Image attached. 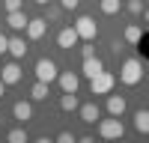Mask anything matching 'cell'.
<instances>
[{
    "label": "cell",
    "mask_w": 149,
    "mask_h": 143,
    "mask_svg": "<svg viewBox=\"0 0 149 143\" xmlns=\"http://www.w3.org/2000/svg\"><path fill=\"white\" fill-rule=\"evenodd\" d=\"M119 81L125 83V87H137L143 81V63L140 60H125L122 69H119Z\"/></svg>",
    "instance_id": "cell-1"
},
{
    "label": "cell",
    "mask_w": 149,
    "mask_h": 143,
    "mask_svg": "<svg viewBox=\"0 0 149 143\" xmlns=\"http://www.w3.org/2000/svg\"><path fill=\"white\" fill-rule=\"evenodd\" d=\"M98 134L104 140H119L125 134V125H122L119 116H110V119H98Z\"/></svg>",
    "instance_id": "cell-2"
},
{
    "label": "cell",
    "mask_w": 149,
    "mask_h": 143,
    "mask_svg": "<svg viewBox=\"0 0 149 143\" xmlns=\"http://www.w3.org/2000/svg\"><path fill=\"white\" fill-rule=\"evenodd\" d=\"M113 83H116V78L102 69L95 78H90V90H93V95H107L110 90H113Z\"/></svg>",
    "instance_id": "cell-3"
},
{
    "label": "cell",
    "mask_w": 149,
    "mask_h": 143,
    "mask_svg": "<svg viewBox=\"0 0 149 143\" xmlns=\"http://www.w3.org/2000/svg\"><path fill=\"white\" fill-rule=\"evenodd\" d=\"M57 63L54 60H48V57H42L39 63H36V81H42V83H51V81H57Z\"/></svg>",
    "instance_id": "cell-4"
},
{
    "label": "cell",
    "mask_w": 149,
    "mask_h": 143,
    "mask_svg": "<svg viewBox=\"0 0 149 143\" xmlns=\"http://www.w3.org/2000/svg\"><path fill=\"white\" fill-rule=\"evenodd\" d=\"M74 30H78V36H81L84 42H93L95 33H98V30H95V21H93L90 15H81L78 21H74Z\"/></svg>",
    "instance_id": "cell-5"
},
{
    "label": "cell",
    "mask_w": 149,
    "mask_h": 143,
    "mask_svg": "<svg viewBox=\"0 0 149 143\" xmlns=\"http://www.w3.org/2000/svg\"><path fill=\"white\" fill-rule=\"evenodd\" d=\"M45 33H48V21H45V18H30V21H27V39L39 42Z\"/></svg>",
    "instance_id": "cell-6"
},
{
    "label": "cell",
    "mask_w": 149,
    "mask_h": 143,
    "mask_svg": "<svg viewBox=\"0 0 149 143\" xmlns=\"http://www.w3.org/2000/svg\"><path fill=\"white\" fill-rule=\"evenodd\" d=\"M57 81H60V87H63V92H78V87H81V78L74 75V72H60Z\"/></svg>",
    "instance_id": "cell-7"
},
{
    "label": "cell",
    "mask_w": 149,
    "mask_h": 143,
    "mask_svg": "<svg viewBox=\"0 0 149 143\" xmlns=\"http://www.w3.org/2000/svg\"><path fill=\"white\" fill-rule=\"evenodd\" d=\"M78 110H81V119H84L86 125H95V122H98V116H102V110H98V104H95V101H86V104H81Z\"/></svg>",
    "instance_id": "cell-8"
},
{
    "label": "cell",
    "mask_w": 149,
    "mask_h": 143,
    "mask_svg": "<svg viewBox=\"0 0 149 143\" xmlns=\"http://www.w3.org/2000/svg\"><path fill=\"white\" fill-rule=\"evenodd\" d=\"M0 81H3L6 87H9V83H18L21 81V66L18 63H6L3 69H0Z\"/></svg>",
    "instance_id": "cell-9"
},
{
    "label": "cell",
    "mask_w": 149,
    "mask_h": 143,
    "mask_svg": "<svg viewBox=\"0 0 149 143\" xmlns=\"http://www.w3.org/2000/svg\"><path fill=\"white\" fill-rule=\"evenodd\" d=\"M12 116H15L18 119V122H27V119H33V104L30 101H15V104H12Z\"/></svg>",
    "instance_id": "cell-10"
},
{
    "label": "cell",
    "mask_w": 149,
    "mask_h": 143,
    "mask_svg": "<svg viewBox=\"0 0 149 143\" xmlns=\"http://www.w3.org/2000/svg\"><path fill=\"white\" fill-rule=\"evenodd\" d=\"M78 39H81V36H78V30H74V27H63V30H60V36H57L60 48H74V45H78Z\"/></svg>",
    "instance_id": "cell-11"
},
{
    "label": "cell",
    "mask_w": 149,
    "mask_h": 143,
    "mask_svg": "<svg viewBox=\"0 0 149 143\" xmlns=\"http://www.w3.org/2000/svg\"><path fill=\"white\" fill-rule=\"evenodd\" d=\"M27 15H24V12L21 9H15V12H6V24H9V27L12 30H27Z\"/></svg>",
    "instance_id": "cell-12"
},
{
    "label": "cell",
    "mask_w": 149,
    "mask_h": 143,
    "mask_svg": "<svg viewBox=\"0 0 149 143\" xmlns=\"http://www.w3.org/2000/svg\"><path fill=\"white\" fill-rule=\"evenodd\" d=\"M102 69H104V63H102L98 57H84V69H81V72H84L86 78H95Z\"/></svg>",
    "instance_id": "cell-13"
},
{
    "label": "cell",
    "mask_w": 149,
    "mask_h": 143,
    "mask_svg": "<svg viewBox=\"0 0 149 143\" xmlns=\"http://www.w3.org/2000/svg\"><path fill=\"white\" fill-rule=\"evenodd\" d=\"M107 110H110V116H122L125 113V99H122V95H110L107 99Z\"/></svg>",
    "instance_id": "cell-14"
},
{
    "label": "cell",
    "mask_w": 149,
    "mask_h": 143,
    "mask_svg": "<svg viewBox=\"0 0 149 143\" xmlns=\"http://www.w3.org/2000/svg\"><path fill=\"white\" fill-rule=\"evenodd\" d=\"M122 39H125L128 45H140V39H143V30L137 27V24H128V27H125V33H122Z\"/></svg>",
    "instance_id": "cell-15"
},
{
    "label": "cell",
    "mask_w": 149,
    "mask_h": 143,
    "mask_svg": "<svg viewBox=\"0 0 149 143\" xmlns=\"http://www.w3.org/2000/svg\"><path fill=\"white\" fill-rule=\"evenodd\" d=\"M134 128L140 134H149V110H137L134 113Z\"/></svg>",
    "instance_id": "cell-16"
},
{
    "label": "cell",
    "mask_w": 149,
    "mask_h": 143,
    "mask_svg": "<svg viewBox=\"0 0 149 143\" xmlns=\"http://www.w3.org/2000/svg\"><path fill=\"white\" fill-rule=\"evenodd\" d=\"M60 107H63V110L66 113H72V110H78V95H74V92H63V99H60Z\"/></svg>",
    "instance_id": "cell-17"
},
{
    "label": "cell",
    "mask_w": 149,
    "mask_h": 143,
    "mask_svg": "<svg viewBox=\"0 0 149 143\" xmlns=\"http://www.w3.org/2000/svg\"><path fill=\"white\" fill-rule=\"evenodd\" d=\"M9 54L15 57V60H21L24 54H27V45H24V39H9Z\"/></svg>",
    "instance_id": "cell-18"
},
{
    "label": "cell",
    "mask_w": 149,
    "mask_h": 143,
    "mask_svg": "<svg viewBox=\"0 0 149 143\" xmlns=\"http://www.w3.org/2000/svg\"><path fill=\"white\" fill-rule=\"evenodd\" d=\"M30 99H33V101H45V99H48V83L36 81V87L30 90Z\"/></svg>",
    "instance_id": "cell-19"
},
{
    "label": "cell",
    "mask_w": 149,
    "mask_h": 143,
    "mask_svg": "<svg viewBox=\"0 0 149 143\" xmlns=\"http://www.w3.org/2000/svg\"><path fill=\"white\" fill-rule=\"evenodd\" d=\"M6 137H9V143H27V131L24 128H12Z\"/></svg>",
    "instance_id": "cell-20"
},
{
    "label": "cell",
    "mask_w": 149,
    "mask_h": 143,
    "mask_svg": "<svg viewBox=\"0 0 149 143\" xmlns=\"http://www.w3.org/2000/svg\"><path fill=\"white\" fill-rule=\"evenodd\" d=\"M102 12H104V15H113V12H119V0H102Z\"/></svg>",
    "instance_id": "cell-21"
},
{
    "label": "cell",
    "mask_w": 149,
    "mask_h": 143,
    "mask_svg": "<svg viewBox=\"0 0 149 143\" xmlns=\"http://www.w3.org/2000/svg\"><path fill=\"white\" fill-rule=\"evenodd\" d=\"M128 12H131V15H140V12H143V0H128Z\"/></svg>",
    "instance_id": "cell-22"
},
{
    "label": "cell",
    "mask_w": 149,
    "mask_h": 143,
    "mask_svg": "<svg viewBox=\"0 0 149 143\" xmlns=\"http://www.w3.org/2000/svg\"><path fill=\"white\" fill-rule=\"evenodd\" d=\"M57 140H60V143H74L78 137H74L72 131H60V134H57Z\"/></svg>",
    "instance_id": "cell-23"
},
{
    "label": "cell",
    "mask_w": 149,
    "mask_h": 143,
    "mask_svg": "<svg viewBox=\"0 0 149 143\" xmlns=\"http://www.w3.org/2000/svg\"><path fill=\"white\" fill-rule=\"evenodd\" d=\"M81 54H84V57H95V48H93V42H86V45L81 48Z\"/></svg>",
    "instance_id": "cell-24"
},
{
    "label": "cell",
    "mask_w": 149,
    "mask_h": 143,
    "mask_svg": "<svg viewBox=\"0 0 149 143\" xmlns=\"http://www.w3.org/2000/svg\"><path fill=\"white\" fill-rule=\"evenodd\" d=\"M6 3V12H15V9H21V0H3Z\"/></svg>",
    "instance_id": "cell-25"
},
{
    "label": "cell",
    "mask_w": 149,
    "mask_h": 143,
    "mask_svg": "<svg viewBox=\"0 0 149 143\" xmlns=\"http://www.w3.org/2000/svg\"><path fill=\"white\" fill-rule=\"evenodd\" d=\"M78 3H81V0H60L63 9H78Z\"/></svg>",
    "instance_id": "cell-26"
},
{
    "label": "cell",
    "mask_w": 149,
    "mask_h": 143,
    "mask_svg": "<svg viewBox=\"0 0 149 143\" xmlns=\"http://www.w3.org/2000/svg\"><path fill=\"white\" fill-rule=\"evenodd\" d=\"M3 51H9V39H6L3 33H0V54H3Z\"/></svg>",
    "instance_id": "cell-27"
},
{
    "label": "cell",
    "mask_w": 149,
    "mask_h": 143,
    "mask_svg": "<svg viewBox=\"0 0 149 143\" xmlns=\"http://www.w3.org/2000/svg\"><path fill=\"white\" fill-rule=\"evenodd\" d=\"M3 92H6V83H3V81H0V99H3Z\"/></svg>",
    "instance_id": "cell-28"
},
{
    "label": "cell",
    "mask_w": 149,
    "mask_h": 143,
    "mask_svg": "<svg viewBox=\"0 0 149 143\" xmlns=\"http://www.w3.org/2000/svg\"><path fill=\"white\" fill-rule=\"evenodd\" d=\"M36 3H39V6H48V3H51V0H36Z\"/></svg>",
    "instance_id": "cell-29"
},
{
    "label": "cell",
    "mask_w": 149,
    "mask_h": 143,
    "mask_svg": "<svg viewBox=\"0 0 149 143\" xmlns=\"http://www.w3.org/2000/svg\"><path fill=\"white\" fill-rule=\"evenodd\" d=\"M146 24H149V9H146Z\"/></svg>",
    "instance_id": "cell-30"
}]
</instances>
